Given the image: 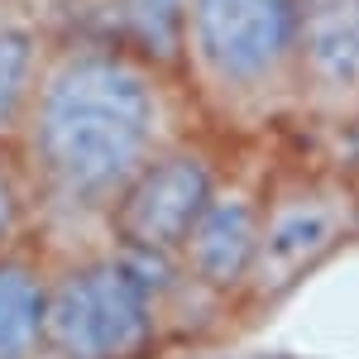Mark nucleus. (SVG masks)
I'll use <instances>...</instances> for the list:
<instances>
[{
  "mask_svg": "<svg viewBox=\"0 0 359 359\" xmlns=\"http://www.w3.org/2000/svg\"><path fill=\"white\" fill-rule=\"evenodd\" d=\"M168 259L115 249L48 278L43 345L62 359H139L158 335Z\"/></svg>",
  "mask_w": 359,
  "mask_h": 359,
  "instance_id": "obj_2",
  "label": "nucleus"
},
{
  "mask_svg": "<svg viewBox=\"0 0 359 359\" xmlns=\"http://www.w3.org/2000/svg\"><path fill=\"white\" fill-rule=\"evenodd\" d=\"M34 359H62V355H53V350H43V355H34Z\"/></svg>",
  "mask_w": 359,
  "mask_h": 359,
  "instance_id": "obj_12",
  "label": "nucleus"
},
{
  "mask_svg": "<svg viewBox=\"0 0 359 359\" xmlns=\"http://www.w3.org/2000/svg\"><path fill=\"white\" fill-rule=\"evenodd\" d=\"M350 225H355V206L335 187H306L273 201L259 216V240H254L245 287H254L259 297H283L345 240Z\"/></svg>",
  "mask_w": 359,
  "mask_h": 359,
  "instance_id": "obj_5",
  "label": "nucleus"
},
{
  "mask_svg": "<svg viewBox=\"0 0 359 359\" xmlns=\"http://www.w3.org/2000/svg\"><path fill=\"white\" fill-rule=\"evenodd\" d=\"M20 221H25V211H20V187H15L10 168H5V158H0V249H10Z\"/></svg>",
  "mask_w": 359,
  "mask_h": 359,
  "instance_id": "obj_11",
  "label": "nucleus"
},
{
  "mask_svg": "<svg viewBox=\"0 0 359 359\" xmlns=\"http://www.w3.org/2000/svg\"><path fill=\"white\" fill-rule=\"evenodd\" d=\"M29 72H34V43L15 29H0V130H10L29 106Z\"/></svg>",
  "mask_w": 359,
  "mask_h": 359,
  "instance_id": "obj_10",
  "label": "nucleus"
},
{
  "mask_svg": "<svg viewBox=\"0 0 359 359\" xmlns=\"http://www.w3.org/2000/svg\"><path fill=\"white\" fill-rule=\"evenodd\" d=\"M43 316L48 273L20 249H0V359L43 355Z\"/></svg>",
  "mask_w": 359,
  "mask_h": 359,
  "instance_id": "obj_8",
  "label": "nucleus"
},
{
  "mask_svg": "<svg viewBox=\"0 0 359 359\" xmlns=\"http://www.w3.org/2000/svg\"><path fill=\"white\" fill-rule=\"evenodd\" d=\"M355 149H359V111H355Z\"/></svg>",
  "mask_w": 359,
  "mask_h": 359,
  "instance_id": "obj_13",
  "label": "nucleus"
},
{
  "mask_svg": "<svg viewBox=\"0 0 359 359\" xmlns=\"http://www.w3.org/2000/svg\"><path fill=\"white\" fill-rule=\"evenodd\" d=\"M125 25L149 57H172L182 48V15L187 0H120Z\"/></svg>",
  "mask_w": 359,
  "mask_h": 359,
  "instance_id": "obj_9",
  "label": "nucleus"
},
{
  "mask_svg": "<svg viewBox=\"0 0 359 359\" xmlns=\"http://www.w3.org/2000/svg\"><path fill=\"white\" fill-rule=\"evenodd\" d=\"M292 82L321 115L359 111V0H297Z\"/></svg>",
  "mask_w": 359,
  "mask_h": 359,
  "instance_id": "obj_6",
  "label": "nucleus"
},
{
  "mask_svg": "<svg viewBox=\"0 0 359 359\" xmlns=\"http://www.w3.org/2000/svg\"><path fill=\"white\" fill-rule=\"evenodd\" d=\"M163 101L154 77L115 53H72L39 82L29 144L43 182L72 206H115L158 154Z\"/></svg>",
  "mask_w": 359,
  "mask_h": 359,
  "instance_id": "obj_1",
  "label": "nucleus"
},
{
  "mask_svg": "<svg viewBox=\"0 0 359 359\" xmlns=\"http://www.w3.org/2000/svg\"><path fill=\"white\" fill-rule=\"evenodd\" d=\"M211 192H216V172L201 154H187V149L154 154L111 206L120 245L154 254V259H172L192 221L206 211Z\"/></svg>",
  "mask_w": 359,
  "mask_h": 359,
  "instance_id": "obj_4",
  "label": "nucleus"
},
{
  "mask_svg": "<svg viewBox=\"0 0 359 359\" xmlns=\"http://www.w3.org/2000/svg\"><path fill=\"white\" fill-rule=\"evenodd\" d=\"M182 43L216 101L269 111L292 91L297 0H187Z\"/></svg>",
  "mask_w": 359,
  "mask_h": 359,
  "instance_id": "obj_3",
  "label": "nucleus"
},
{
  "mask_svg": "<svg viewBox=\"0 0 359 359\" xmlns=\"http://www.w3.org/2000/svg\"><path fill=\"white\" fill-rule=\"evenodd\" d=\"M259 201L240 187H216L206 211L192 221L182 249L172 254L187 278H196L211 292H230L245 287L249 259H254V240H259Z\"/></svg>",
  "mask_w": 359,
  "mask_h": 359,
  "instance_id": "obj_7",
  "label": "nucleus"
}]
</instances>
